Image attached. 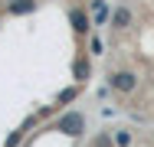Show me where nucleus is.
<instances>
[{"label": "nucleus", "instance_id": "nucleus-4", "mask_svg": "<svg viewBox=\"0 0 154 147\" xmlns=\"http://www.w3.org/2000/svg\"><path fill=\"white\" fill-rule=\"evenodd\" d=\"M108 23H112V29H115V33H125V29L134 23V13H131V7H128V3H118V7L112 10V20H108Z\"/></svg>", "mask_w": 154, "mask_h": 147}, {"label": "nucleus", "instance_id": "nucleus-13", "mask_svg": "<svg viewBox=\"0 0 154 147\" xmlns=\"http://www.w3.org/2000/svg\"><path fill=\"white\" fill-rule=\"evenodd\" d=\"M53 111H59V108H56V105H49V108H39L36 115H39V118H49V115H53Z\"/></svg>", "mask_w": 154, "mask_h": 147}, {"label": "nucleus", "instance_id": "nucleus-2", "mask_svg": "<svg viewBox=\"0 0 154 147\" xmlns=\"http://www.w3.org/2000/svg\"><path fill=\"white\" fill-rule=\"evenodd\" d=\"M53 131H62V134H69V137H79V134L85 131V115H82V111H66V115L56 118Z\"/></svg>", "mask_w": 154, "mask_h": 147}, {"label": "nucleus", "instance_id": "nucleus-5", "mask_svg": "<svg viewBox=\"0 0 154 147\" xmlns=\"http://www.w3.org/2000/svg\"><path fill=\"white\" fill-rule=\"evenodd\" d=\"M36 121H39V115L23 118V124H20V128H17V131H13V134H10V137L3 141V147H20V144H23V137L30 134V128H36Z\"/></svg>", "mask_w": 154, "mask_h": 147}, {"label": "nucleus", "instance_id": "nucleus-3", "mask_svg": "<svg viewBox=\"0 0 154 147\" xmlns=\"http://www.w3.org/2000/svg\"><path fill=\"white\" fill-rule=\"evenodd\" d=\"M69 26H72V33L82 39V36H89L95 26V20H92V13L85 10V7H72L69 10Z\"/></svg>", "mask_w": 154, "mask_h": 147}, {"label": "nucleus", "instance_id": "nucleus-9", "mask_svg": "<svg viewBox=\"0 0 154 147\" xmlns=\"http://www.w3.org/2000/svg\"><path fill=\"white\" fill-rule=\"evenodd\" d=\"M79 98V85H69V88H62L59 92V98H56V108H66L69 101H75Z\"/></svg>", "mask_w": 154, "mask_h": 147}, {"label": "nucleus", "instance_id": "nucleus-6", "mask_svg": "<svg viewBox=\"0 0 154 147\" xmlns=\"http://www.w3.org/2000/svg\"><path fill=\"white\" fill-rule=\"evenodd\" d=\"M72 79H75V85H82V82H89V79H92V62H89L85 52H79L75 62H72Z\"/></svg>", "mask_w": 154, "mask_h": 147}, {"label": "nucleus", "instance_id": "nucleus-11", "mask_svg": "<svg viewBox=\"0 0 154 147\" xmlns=\"http://www.w3.org/2000/svg\"><path fill=\"white\" fill-rule=\"evenodd\" d=\"M92 147H115V134H112V131L95 134V137H92Z\"/></svg>", "mask_w": 154, "mask_h": 147}, {"label": "nucleus", "instance_id": "nucleus-8", "mask_svg": "<svg viewBox=\"0 0 154 147\" xmlns=\"http://www.w3.org/2000/svg\"><path fill=\"white\" fill-rule=\"evenodd\" d=\"M89 13H92L95 26H105L112 20V10H108V0H89Z\"/></svg>", "mask_w": 154, "mask_h": 147}, {"label": "nucleus", "instance_id": "nucleus-1", "mask_svg": "<svg viewBox=\"0 0 154 147\" xmlns=\"http://www.w3.org/2000/svg\"><path fill=\"white\" fill-rule=\"evenodd\" d=\"M108 88L118 92V95H134V92H138V72H131V69L108 72Z\"/></svg>", "mask_w": 154, "mask_h": 147}, {"label": "nucleus", "instance_id": "nucleus-10", "mask_svg": "<svg viewBox=\"0 0 154 147\" xmlns=\"http://www.w3.org/2000/svg\"><path fill=\"white\" fill-rule=\"evenodd\" d=\"M115 134V147H131V141H134V134L128 131V128H118V131H112Z\"/></svg>", "mask_w": 154, "mask_h": 147}, {"label": "nucleus", "instance_id": "nucleus-12", "mask_svg": "<svg viewBox=\"0 0 154 147\" xmlns=\"http://www.w3.org/2000/svg\"><path fill=\"white\" fill-rule=\"evenodd\" d=\"M89 49H92V56H102V39H98V36L89 39Z\"/></svg>", "mask_w": 154, "mask_h": 147}, {"label": "nucleus", "instance_id": "nucleus-7", "mask_svg": "<svg viewBox=\"0 0 154 147\" xmlns=\"http://www.w3.org/2000/svg\"><path fill=\"white\" fill-rule=\"evenodd\" d=\"M36 7H39V0H10L7 16H30V13H36Z\"/></svg>", "mask_w": 154, "mask_h": 147}]
</instances>
